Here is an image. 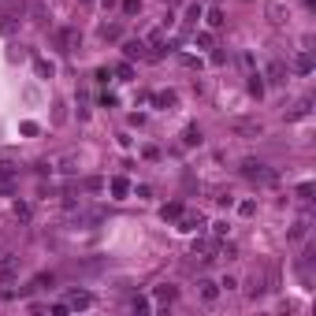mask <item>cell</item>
<instances>
[{
    "mask_svg": "<svg viewBox=\"0 0 316 316\" xmlns=\"http://www.w3.org/2000/svg\"><path fill=\"white\" fill-rule=\"evenodd\" d=\"M246 175H250V179H260V183H272L275 179L272 171H264V164H246Z\"/></svg>",
    "mask_w": 316,
    "mask_h": 316,
    "instance_id": "obj_2",
    "label": "cell"
},
{
    "mask_svg": "<svg viewBox=\"0 0 316 316\" xmlns=\"http://www.w3.org/2000/svg\"><path fill=\"white\" fill-rule=\"evenodd\" d=\"M197 294H201V298H205V301H216V283H208V279H201V283H197Z\"/></svg>",
    "mask_w": 316,
    "mask_h": 316,
    "instance_id": "obj_4",
    "label": "cell"
},
{
    "mask_svg": "<svg viewBox=\"0 0 316 316\" xmlns=\"http://www.w3.org/2000/svg\"><path fill=\"white\" fill-rule=\"evenodd\" d=\"M71 305H75V309H86V305H90V294H71Z\"/></svg>",
    "mask_w": 316,
    "mask_h": 316,
    "instance_id": "obj_6",
    "label": "cell"
},
{
    "mask_svg": "<svg viewBox=\"0 0 316 316\" xmlns=\"http://www.w3.org/2000/svg\"><path fill=\"white\" fill-rule=\"evenodd\" d=\"M201 15H205V8H201V4H190V8H186V30H193Z\"/></svg>",
    "mask_w": 316,
    "mask_h": 316,
    "instance_id": "obj_3",
    "label": "cell"
},
{
    "mask_svg": "<svg viewBox=\"0 0 316 316\" xmlns=\"http://www.w3.org/2000/svg\"><path fill=\"white\" fill-rule=\"evenodd\" d=\"M157 298H160V301H171V298H175V286H160Z\"/></svg>",
    "mask_w": 316,
    "mask_h": 316,
    "instance_id": "obj_7",
    "label": "cell"
},
{
    "mask_svg": "<svg viewBox=\"0 0 316 316\" xmlns=\"http://www.w3.org/2000/svg\"><path fill=\"white\" fill-rule=\"evenodd\" d=\"M15 272H19V260L11 253H0V279H11Z\"/></svg>",
    "mask_w": 316,
    "mask_h": 316,
    "instance_id": "obj_1",
    "label": "cell"
},
{
    "mask_svg": "<svg viewBox=\"0 0 316 316\" xmlns=\"http://www.w3.org/2000/svg\"><path fill=\"white\" fill-rule=\"evenodd\" d=\"M126 56H145V45L142 41H130V45H126Z\"/></svg>",
    "mask_w": 316,
    "mask_h": 316,
    "instance_id": "obj_5",
    "label": "cell"
}]
</instances>
